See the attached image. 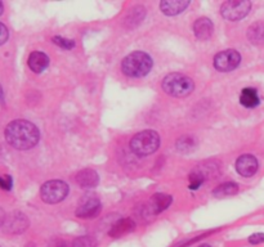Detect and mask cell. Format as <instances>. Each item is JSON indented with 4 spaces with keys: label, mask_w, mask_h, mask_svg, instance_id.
I'll list each match as a JSON object with an SVG mask.
<instances>
[{
    "label": "cell",
    "mask_w": 264,
    "mask_h": 247,
    "mask_svg": "<svg viewBox=\"0 0 264 247\" xmlns=\"http://www.w3.org/2000/svg\"><path fill=\"white\" fill-rule=\"evenodd\" d=\"M194 32L201 40L209 39L213 34V23L209 18H199L194 25Z\"/></svg>",
    "instance_id": "5bb4252c"
},
{
    "label": "cell",
    "mask_w": 264,
    "mask_h": 247,
    "mask_svg": "<svg viewBox=\"0 0 264 247\" xmlns=\"http://www.w3.org/2000/svg\"><path fill=\"white\" fill-rule=\"evenodd\" d=\"M49 65V58L43 52H32L28 57V67L35 72L40 74L43 72Z\"/></svg>",
    "instance_id": "4fadbf2b"
},
{
    "label": "cell",
    "mask_w": 264,
    "mask_h": 247,
    "mask_svg": "<svg viewBox=\"0 0 264 247\" xmlns=\"http://www.w3.org/2000/svg\"><path fill=\"white\" fill-rule=\"evenodd\" d=\"M40 133L34 124L26 120H15L6 126L5 139L13 148L30 149L39 142Z\"/></svg>",
    "instance_id": "6da1fadb"
},
{
    "label": "cell",
    "mask_w": 264,
    "mask_h": 247,
    "mask_svg": "<svg viewBox=\"0 0 264 247\" xmlns=\"http://www.w3.org/2000/svg\"><path fill=\"white\" fill-rule=\"evenodd\" d=\"M97 246V241L94 238L89 237V236H81V237L75 238L72 242V247H95Z\"/></svg>",
    "instance_id": "7402d4cb"
},
{
    "label": "cell",
    "mask_w": 264,
    "mask_h": 247,
    "mask_svg": "<svg viewBox=\"0 0 264 247\" xmlns=\"http://www.w3.org/2000/svg\"><path fill=\"white\" fill-rule=\"evenodd\" d=\"M3 227L6 233L18 235V233H22L27 229L28 220L25 214L15 211V213H12L10 215L6 216Z\"/></svg>",
    "instance_id": "ba28073f"
},
{
    "label": "cell",
    "mask_w": 264,
    "mask_h": 247,
    "mask_svg": "<svg viewBox=\"0 0 264 247\" xmlns=\"http://www.w3.org/2000/svg\"><path fill=\"white\" fill-rule=\"evenodd\" d=\"M241 62V56L237 50L228 49L218 53L214 57V67L221 72L232 71Z\"/></svg>",
    "instance_id": "52a82bcc"
},
{
    "label": "cell",
    "mask_w": 264,
    "mask_h": 247,
    "mask_svg": "<svg viewBox=\"0 0 264 247\" xmlns=\"http://www.w3.org/2000/svg\"><path fill=\"white\" fill-rule=\"evenodd\" d=\"M26 247H35V245L34 244H30V245H27Z\"/></svg>",
    "instance_id": "f1b7e54d"
},
{
    "label": "cell",
    "mask_w": 264,
    "mask_h": 247,
    "mask_svg": "<svg viewBox=\"0 0 264 247\" xmlns=\"http://www.w3.org/2000/svg\"><path fill=\"white\" fill-rule=\"evenodd\" d=\"M0 97H1V89H0Z\"/></svg>",
    "instance_id": "4dcf8cb0"
},
{
    "label": "cell",
    "mask_w": 264,
    "mask_h": 247,
    "mask_svg": "<svg viewBox=\"0 0 264 247\" xmlns=\"http://www.w3.org/2000/svg\"><path fill=\"white\" fill-rule=\"evenodd\" d=\"M190 5V1L185 0H164L160 3V8L166 15H177Z\"/></svg>",
    "instance_id": "8fae6325"
},
{
    "label": "cell",
    "mask_w": 264,
    "mask_h": 247,
    "mask_svg": "<svg viewBox=\"0 0 264 247\" xmlns=\"http://www.w3.org/2000/svg\"><path fill=\"white\" fill-rule=\"evenodd\" d=\"M239 192V185L235 184V183H223L213 191L214 196L217 197H226V196H232L236 195Z\"/></svg>",
    "instance_id": "d6986e66"
},
{
    "label": "cell",
    "mask_w": 264,
    "mask_h": 247,
    "mask_svg": "<svg viewBox=\"0 0 264 247\" xmlns=\"http://www.w3.org/2000/svg\"><path fill=\"white\" fill-rule=\"evenodd\" d=\"M236 170L240 175L250 178L258 170V160L253 154H243L236 161Z\"/></svg>",
    "instance_id": "30bf717a"
},
{
    "label": "cell",
    "mask_w": 264,
    "mask_h": 247,
    "mask_svg": "<svg viewBox=\"0 0 264 247\" xmlns=\"http://www.w3.org/2000/svg\"><path fill=\"white\" fill-rule=\"evenodd\" d=\"M248 37L253 44H264V21L253 23L248 30Z\"/></svg>",
    "instance_id": "ac0fdd59"
},
{
    "label": "cell",
    "mask_w": 264,
    "mask_h": 247,
    "mask_svg": "<svg viewBox=\"0 0 264 247\" xmlns=\"http://www.w3.org/2000/svg\"><path fill=\"white\" fill-rule=\"evenodd\" d=\"M160 145V136L154 130H143L135 134L130 140V148L137 156H148L154 153Z\"/></svg>",
    "instance_id": "277c9868"
},
{
    "label": "cell",
    "mask_w": 264,
    "mask_h": 247,
    "mask_svg": "<svg viewBox=\"0 0 264 247\" xmlns=\"http://www.w3.org/2000/svg\"><path fill=\"white\" fill-rule=\"evenodd\" d=\"M250 8H252L250 1H236V0H232V1H226L222 5L221 13L226 19L239 21V19H243L244 17L248 15Z\"/></svg>",
    "instance_id": "8992f818"
},
{
    "label": "cell",
    "mask_w": 264,
    "mask_h": 247,
    "mask_svg": "<svg viewBox=\"0 0 264 247\" xmlns=\"http://www.w3.org/2000/svg\"><path fill=\"white\" fill-rule=\"evenodd\" d=\"M152 59L147 53L134 52L126 56L121 62V71L129 77H142L150 72Z\"/></svg>",
    "instance_id": "7a4b0ae2"
},
{
    "label": "cell",
    "mask_w": 264,
    "mask_h": 247,
    "mask_svg": "<svg viewBox=\"0 0 264 247\" xmlns=\"http://www.w3.org/2000/svg\"><path fill=\"white\" fill-rule=\"evenodd\" d=\"M195 89V83L186 75L170 74L163 80V90L172 97L182 98V97L190 96L192 90Z\"/></svg>",
    "instance_id": "3957f363"
},
{
    "label": "cell",
    "mask_w": 264,
    "mask_h": 247,
    "mask_svg": "<svg viewBox=\"0 0 264 247\" xmlns=\"http://www.w3.org/2000/svg\"><path fill=\"white\" fill-rule=\"evenodd\" d=\"M200 247H210V246H209V245H201Z\"/></svg>",
    "instance_id": "f546056e"
},
{
    "label": "cell",
    "mask_w": 264,
    "mask_h": 247,
    "mask_svg": "<svg viewBox=\"0 0 264 247\" xmlns=\"http://www.w3.org/2000/svg\"><path fill=\"white\" fill-rule=\"evenodd\" d=\"M98 180V174L92 169L81 170L76 175V182L81 188H94Z\"/></svg>",
    "instance_id": "7c38bea8"
},
{
    "label": "cell",
    "mask_w": 264,
    "mask_h": 247,
    "mask_svg": "<svg viewBox=\"0 0 264 247\" xmlns=\"http://www.w3.org/2000/svg\"><path fill=\"white\" fill-rule=\"evenodd\" d=\"M249 242L252 245L262 244V242H264V235H263V233H255V235L250 236Z\"/></svg>",
    "instance_id": "d4e9b609"
},
{
    "label": "cell",
    "mask_w": 264,
    "mask_h": 247,
    "mask_svg": "<svg viewBox=\"0 0 264 247\" xmlns=\"http://www.w3.org/2000/svg\"><path fill=\"white\" fill-rule=\"evenodd\" d=\"M6 40H8V28L3 23H0V45H3Z\"/></svg>",
    "instance_id": "484cf974"
},
{
    "label": "cell",
    "mask_w": 264,
    "mask_h": 247,
    "mask_svg": "<svg viewBox=\"0 0 264 247\" xmlns=\"http://www.w3.org/2000/svg\"><path fill=\"white\" fill-rule=\"evenodd\" d=\"M12 184V178L9 175H0V188L4 191H10Z\"/></svg>",
    "instance_id": "cb8c5ba5"
},
{
    "label": "cell",
    "mask_w": 264,
    "mask_h": 247,
    "mask_svg": "<svg viewBox=\"0 0 264 247\" xmlns=\"http://www.w3.org/2000/svg\"><path fill=\"white\" fill-rule=\"evenodd\" d=\"M135 223L132 219H121L115 224L110 231V236L114 238H119L121 236L129 233L134 229Z\"/></svg>",
    "instance_id": "e0dca14e"
},
{
    "label": "cell",
    "mask_w": 264,
    "mask_h": 247,
    "mask_svg": "<svg viewBox=\"0 0 264 247\" xmlns=\"http://www.w3.org/2000/svg\"><path fill=\"white\" fill-rule=\"evenodd\" d=\"M5 213H4V210L3 209H0V227L3 226L4 224V222H5Z\"/></svg>",
    "instance_id": "4316f807"
},
{
    "label": "cell",
    "mask_w": 264,
    "mask_h": 247,
    "mask_svg": "<svg viewBox=\"0 0 264 247\" xmlns=\"http://www.w3.org/2000/svg\"><path fill=\"white\" fill-rule=\"evenodd\" d=\"M177 147H178L179 151L187 153V152H191L192 149L195 148V147H196V139H195L194 136H191V135L183 136V138H181L178 140V143H177Z\"/></svg>",
    "instance_id": "ffe728a7"
},
{
    "label": "cell",
    "mask_w": 264,
    "mask_h": 247,
    "mask_svg": "<svg viewBox=\"0 0 264 247\" xmlns=\"http://www.w3.org/2000/svg\"><path fill=\"white\" fill-rule=\"evenodd\" d=\"M145 14L146 12L143 6H135V8L132 9V12H130L129 17H128V22H130L133 26L138 25L139 22L145 18Z\"/></svg>",
    "instance_id": "44dd1931"
},
{
    "label": "cell",
    "mask_w": 264,
    "mask_h": 247,
    "mask_svg": "<svg viewBox=\"0 0 264 247\" xmlns=\"http://www.w3.org/2000/svg\"><path fill=\"white\" fill-rule=\"evenodd\" d=\"M68 193V185L61 180H50L40 189V196L46 204H58L66 198Z\"/></svg>",
    "instance_id": "5b68a950"
},
{
    "label": "cell",
    "mask_w": 264,
    "mask_h": 247,
    "mask_svg": "<svg viewBox=\"0 0 264 247\" xmlns=\"http://www.w3.org/2000/svg\"><path fill=\"white\" fill-rule=\"evenodd\" d=\"M101 209L102 206L98 198H84L83 202L76 209V216H79L81 219H92L101 213Z\"/></svg>",
    "instance_id": "9c48e42d"
},
{
    "label": "cell",
    "mask_w": 264,
    "mask_h": 247,
    "mask_svg": "<svg viewBox=\"0 0 264 247\" xmlns=\"http://www.w3.org/2000/svg\"><path fill=\"white\" fill-rule=\"evenodd\" d=\"M172 201V196L164 195V193H156V195H154V197L151 198V209H152L155 214L163 213L164 210H166L170 206Z\"/></svg>",
    "instance_id": "9a60e30c"
},
{
    "label": "cell",
    "mask_w": 264,
    "mask_h": 247,
    "mask_svg": "<svg viewBox=\"0 0 264 247\" xmlns=\"http://www.w3.org/2000/svg\"><path fill=\"white\" fill-rule=\"evenodd\" d=\"M261 99H259L258 92L254 88H246L241 92L240 96V103L246 108H254L259 105Z\"/></svg>",
    "instance_id": "2e32d148"
},
{
    "label": "cell",
    "mask_w": 264,
    "mask_h": 247,
    "mask_svg": "<svg viewBox=\"0 0 264 247\" xmlns=\"http://www.w3.org/2000/svg\"><path fill=\"white\" fill-rule=\"evenodd\" d=\"M53 41H54V44H57L58 46H62V48H65V49H71V48H74L75 46L74 40H68V39H63V37L59 36L53 37Z\"/></svg>",
    "instance_id": "603a6c76"
},
{
    "label": "cell",
    "mask_w": 264,
    "mask_h": 247,
    "mask_svg": "<svg viewBox=\"0 0 264 247\" xmlns=\"http://www.w3.org/2000/svg\"><path fill=\"white\" fill-rule=\"evenodd\" d=\"M3 10H4V5H3V3L0 1V15H1V13H3Z\"/></svg>",
    "instance_id": "83f0119b"
}]
</instances>
